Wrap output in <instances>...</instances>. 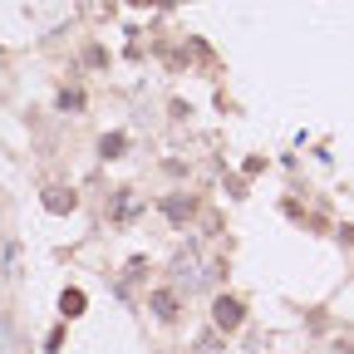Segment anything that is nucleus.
<instances>
[{"mask_svg":"<svg viewBox=\"0 0 354 354\" xmlns=\"http://www.w3.org/2000/svg\"><path fill=\"white\" fill-rule=\"evenodd\" d=\"M162 207H167V216H172V221H187V216L197 212V202H192V197H167Z\"/></svg>","mask_w":354,"mask_h":354,"instance_id":"2","label":"nucleus"},{"mask_svg":"<svg viewBox=\"0 0 354 354\" xmlns=\"http://www.w3.org/2000/svg\"><path fill=\"white\" fill-rule=\"evenodd\" d=\"M153 310L162 320H172V310H177V295H153Z\"/></svg>","mask_w":354,"mask_h":354,"instance_id":"3","label":"nucleus"},{"mask_svg":"<svg viewBox=\"0 0 354 354\" xmlns=\"http://www.w3.org/2000/svg\"><path fill=\"white\" fill-rule=\"evenodd\" d=\"M212 315H216V330H236V325H241V305H236L232 295H221Z\"/></svg>","mask_w":354,"mask_h":354,"instance_id":"1","label":"nucleus"},{"mask_svg":"<svg viewBox=\"0 0 354 354\" xmlns=\"http://www.w3.org/2000/svg\"><path fill=\"white\" fill-rule=\"evenodd\" d=\"M50 207L55 212H69V192H50Z\"/></svg>","mask_w":354,"mask_h":354,"instance_id":"4","label":"nucleus"}]
</instances>
